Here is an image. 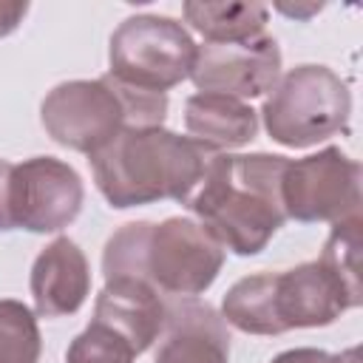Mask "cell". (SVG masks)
<instances>
[{"mask_svg":"<svg viewBox=\"0 0 363 363\" xmlns=\"http://www.w3.org/2000/svg\"><path fill=\"white\" fill-rule=\"evenodd\" d=\"M286 162L275 153H213L184 207L224 250L258 255L286 221L281 201Z\"/></svg>","mask_w":363,"mask_h":363,"instance_id":"cell-1","label":"cell"},{"mask_svg":"<svg viewBox=\"0 0 363 363\" xmlns=\"http://www.w3.org/2000/svg\"><path fill=\"white\" fill-rule=\"evenodd\" d=\"M210 156L190 136L159 125L122 130L88 162L105 201L113 210H128L164 199L187 204L204 179Z\"/></svg>","mask_w":363,"mask_h":363,"instance_id":"cell-2","label":"cell"},{"mask_svg":"<svg viewBox=\"0 0 363 363\" xmlns=\"http://www.w3.org/2000/svg\"><path fill=\"white\" fill-rule=\"evenodd\" d=\"M224 247L193 218L130 221L119 227L102 252L105 281L139 278L162 298H196L218 278Z\"/></svg>","mask_w":363,"mask_h":363,"instance_id":"cell-3","label":"cell"},{"mask_svg":"<svg viewBox=\"0 0 363 363\" xmlns=\"http://www.w3.org/2000/svg\"><path fill=\"white\" fill-rule=\"evenodd\" d=\"M167 113V94L119 82L111 74L99 79H71L51 88L40 105L45 133L77 153L94 156L128 128H159Z\"/></svg>","mask_w":363,"mask_h":363,"instance_id":"cell-4","label":"cell"},{"mask_svg":"<svg viewBox=\"0 0 363 363\" xmlns=\"http://www.w3.org/2000/svg\"><path fill=\"white\" fill-rule=\"evenodd\" d=\"M258 113L272 142L309 147L349 130L352 94L332 68L298 65L278 77Z\"/></svg>","mask_w":363,"mask_h":363,"instance_id":"cell-5","label":"cell"},{"mask_svg":"<svg viewBox=\"0 0 363 363\" xmlns=\"http://www.w3.org/2000/svg\"><path fill=\"white\" fill-rule=\"evenodd\" d=\"M196 48L187 28L173 17L136 14L111 34L108 74L125 85L167 94V88L190 77Z\"/></svg>","mask_w":363,"mask_h":363,"instance_id":"cell-6","label":"cell"},{"mask_svg":"<svg viewBox=\"0 0 363 363\" xmlns=\"http://www.w3.org/2000/svg\"><path fill=\"white\" fill-rule=\"evenodd\" d=\"M360 164L335 145L286 162L281 179L284 213L301 224H337L349 216H360Z\"/></svg>","mask_w":363,"mask_h":363,"instance_id":"cell-7","label":"cell"},{"mask_svg":"<svg viewBox=\"0 0 363 363\" xmlns=\"http://www.w3.org/2000/svg\"><path fill=\"white\" fill-rule=\"evenodd\" d=\"M363 295L352 292L320 258L284 272H267V306L272 335L335 323L346 309H357Z\"/></svg>","mask_w":363,"mask_h":363,"instance_id":"cell-8","label":"cell"},{"mask_svg":"<svg viewBox=\"0 0 363 363\" xmlns=\"http://www.w3.org/2000/svg\"><path fill=\"white\" fill-rule=\"evenodd\" d=\"M85 187L79 173L54 156H34L14 164L11 221L28 233H60L82 210Z\"/></svg>","mask_w":363,"mask_h":363,"instance_id":"cell-9","label":"cell"},{"mask_svg":"<svg viewBox=\"0 0 363 363\" xmlns=\"http://www.w3.org/2000/svg\"><path fill=\"white\" fill-rule=\"evenodd\" d=\"M278 77H281V48L269 34L244 43L199 45L190 71V79L201 94H224L241 102L269 94Z\"/></svg>","mask_w":363,"mask_h":363,"instance_id":"cell-10","label":"cell"},{"mask_svg":"<svg viewBox=\"0 0 363 363\" xmlns=\"http://www.w3.org/2000/svg\"><path fill=\"white\" fill-rule=\"evenodd\" d=\"M164 318H167V298H162L147 281L111 278L96 295L91 323L105 326L119 340H125L133 354H142L162 335Z\"/></svg>","mask_w":363,"mask_h":363,"instance_id":"cell-11","label":"cell"},{"mask_svg":"<svg viewBox=\"0 0 363 363\" xmlns=\"http://www.w3.org/2000/svg\"><path fill=\"white\" fill-rule=\"evenodd\" d=\"M164 340L153 363H230L224 318L199 298H167Z\"/></svg>","mask_w":363,"mask_h":363,"instance_id":"cell-12","label":"cell"},{"mask_svg":"<svg viewBox=\"0 0 363 363\" xmlns=\"http://www.w3.org/2000/svg\"><path fill=\"white\" fill-rule=\"evenodd\" d=\"M31 298L40 318H65L79 312L91 292V267L85 252L65 235L40 250L31 267Z\"/></svg>","mask_w":363,"mask_h":363,"instance_id":"cell-13","label":"cell"},{"mask_svg":"<svg viewBox=\"0 0 363 363\" xmlns=\"http://www.w3.org/2000/svg\"><path fill=\"white\" fill-rule=\"evenodd\" d=\"M187 136L210 153L244 147L258 133V111L224 94H193L184 102Z\"/></svg>","mask_w":363,"mask_h":363,"instance_id":"cell-14","label":"cell"},{"mask_svg":"<svg viewBox=\"0 0 363 363\" xmlns=\"http://www.w3.org/2000/svg\"><path fill=\"white\" fill-rule=\"evenodd\" d=\"M184 20L207 43H244L264 34L269 9L264 3H204L187 0L182 6Z\"/></svg>","mask_w":363,"mask_h":363,"instance_id":"cell-15","label":"cell"},{"mask_svg":"<svg viewBox=\"0 0 363 363\" xmlns=\"http://www.w3.org/2000/svg\"><path fill=\"white\" fill-rule=\"evenodd\" d=\"M43 337L37 315L14 298L0 301V363H40Z\"/></svg>","mask_w":363,"mask_h":363,"instance_id":"cell-16","label":"cell"},{"mask_svg":"<svg viewBox=\"0 0 363 363\" xmlns=\"http://www.w3.org/2000/svg\"><path fill=\"white\" fill-rule=\"evenodd\" d=\"M360 247H363V221H360V216H349L332 227V233L323 244V252H320V261L357 295H363Z\"/></svg>","mask_w":363,"mask_h":363,"instance_id":"cell-17","label":"cell"},{"mask_svg":"<svg viewBox=\"0 0 363 363\" xmlns=\"http://www.w3.org/2000/svg\"><path fill=\"white\" fill-rule=\"evenodd\" d=\"M133 357L125 340L96 323L82 329L65 352V363H133Z\"/></svg>","mask_w":363,"mask_h":363,"instance_id":"cell-18","label":"cell"},{"mask_svg":"<svg viewBox=\"0 0 363 363\" xmlns=\"http://www.w3.org/2000/svg\"><path fill=\"white\" fill-rule=\"evenodd\" d=\"M269 363H360V349H346L340 354H329L323 349L301 346V349H286L275 354Z\"/></svg>","mask_w":363,"mask_h":363,"instance_id":"cell-19","label":"cell"},{"mask_svg":"<svg viewBox=\"0 0 363 363\" xmlns=\"http://www.w3.org/2000/svg\"><path fill=\"white\" fill-rule=\"evenodd\" d=\"M11 173H14V164L0 159V230H14V221H11Z\"/></svg>","mask_w":363,"mask_h":363,"instance_id":"cell-20","label":"cell"},{"mask_svg":"<svg viewBox=\"0 0 363 363\" xmlns=\"http://www.w3.org/2000/svg\"><path fill=\"white\" fill-rule=\"evenodd\" d=\"M26 11H28L26 0H0V37L11 34L23 23Z\"/></svg>","mask_w":363,"mask_h":363,"instance_id":"cell-21","label":"cell"}]
</instances>
